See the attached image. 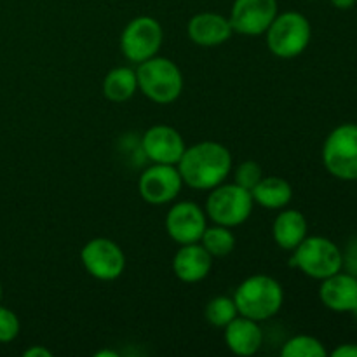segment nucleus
Segmentation results:
<instances>
[{"label": "nucleus", "mask_w": 357, "mask_h": 357, "mask_svg": "<svg viewBox=\"0 0 357 357\" xmlns=\"http://www.w3.org/2000/svg\"><path fill=\"white\" fill-rule=\"evenodd\" d=\"M181 180L194 190H213L229 178L232 155L218 142H201L187 146L176 164Z\"/></svg>", "instance_id": "1"}, {"label": "nucleus", "mask_w": 357, "mask_h": 357, "mask_svg": "<svg viewBox=\"0 0 357 357\" xmlns=\"http://www.w3.org/2000/svg\"><path fill=\"white\" fill-rule=\"evenodd\" d=\"M284 289L278 279L267 274H253L244 279L234 293V303L239 316L257 323L268 321L281 310Z\"/></svg>", "instance_id": "2"}, {"label": "nucleus", "mask_w": 357, "mask_h": 357, "mask_svg": "<svg viewBox=\"0 0 357 357\" xmlns=\"http://www.w3.org/2000/svg\"><path fill=\"white\" fill-rule=\"evenodd\" d=\"M138 89L143 96L159 105H169L178 100L183 91V75L181 70L169 58H153L139 63L136 68Z\"/></svg>", "instance_id": "3"}, {"label": "nucleus", "mask_w": 357, "mask_h": 357, "mask_svg": "<svg viewBox=\"0 0 357 357\" xmlns=\"http://www.w3.org/2000/svg\"><path fill=\"white\" fill-rule=\"evenodd\" d=\"M289 265L302 271L307 278L323 281L340 272L344 268V260L342 250L333 241L323 236H307L293 250Z\"/></svg>", "instance_id": "4"}, {"label": "nucleus", "mask_w": 357, "mask_h": 357, "mask_svg": "<svg viewBox=\"0 0 357 357\" xmlns=\"http://www.w3.org/2000/svg\"><path fill=\"white\" fill-rule=\"evenodd\" d=\"M265 35H267V47L272 54L282 59H291L309 47L312 26L302 13L288 10L275 16Z\"/></svg>", "instance_id": "5"}, {"label": "nucleus", "mask_w": 357, "mask_h": 357, "mask_svg": "<svg viewBox=\"0 0 357 357\" xmlns=\"http://www.w3.org/2000/svg\"><path fill=\"white\" fill-rule=\"evenodd\" d=\"M253 206L255 201L250 190L237 183H222L209 192L206 201V216L216 225L232 229L248 222L253 213Z\"/></svg>", "instance_id": "6"}, {"label": "nucleus", "mask_w": 357, "mask_h": 357, "mask_svg": "<svg viewBox=\"0 0 357 357\" xmlns=\"http://www.w3.org/2000/svg\"><path fill=\"white\" fill-rule=\"evenodd\" d=\"M323 164L331 176L357 181V124H340L326 136Z\"/></svg>", "instance_id": "7"}, {"label": "nucleus", "mask_w": 357, "mask_h": 357, "mask_svg": "<svg viewBox=\"0 0 357 357\" xmlns=\"http://www.w3.org/2000/svg\"><path fill=\"white\" fill-rule=\"evenodd\" d=\"M164 40V30L155 17L138 16L129 21L121 33V51L131 63L146 61L157 56Z\"/></svg>", "instance_id": "8"}, {"label": "nucleus", "mask_w": 357, "mask_h": 357, "mask_svg": "<svg viewBox=\"0 0 357 357\" xmlns=\"http://www.w3.org/2000/svg\"><path fill=\"white\" fill-rule=\"evenodd\" d=\"M80 261L91 278L98 281H115L124 274L126 255L117 243L107 237H94L84 244Z\"/></svg>", "instance_id": "9"}, {"label": "nucleus", "mask_w": 357, "mask_h": 357, "mask_svg": "<svg viewBox=\"0 0 357 357\" xmlns=\"http://www.w3.org/2000/svg\"><path fill=\"white\" fill-rule=\"evenodd\" d=\"M183 187V180L176 166L171 164H155L146 167L138 181L139 195L152 206L169 204Z\"/></svg>", "instance_id": "10"}, {"label": "nucleus", "mask_w": 357, "mask_h": 357, "mask_svg": "<svg viewBox=\"0 0 357 357\" xmlns=\"http://www.w3.org/2000/svg\"><path fill=\"white\" fill-rule=\"evenodd\" d=\"M278 10V0H234L229 21L236 33L257 37L267 31Z\"/></svg>", "instance_id": "11"}, {"label": "nucleus", "mask_w": 357, "mask_h": 357, "mask_svg": "<svg viewBox=\"0 0 357 357\" xmlns=\"http://www.w3.org/2000/svg\"><path fill=\"white\" fill-rule=\"evenodd\" d=\"M206 211L192 201H181L171 206L166 216V230L176 244L199 243L204 234Z\"/></svg>", "instance_id": "12"}, {"label": "nucleus", "mask_w": 357, "mask_h": 357, "mask_svg": "<svg viewBox=\"0 0 357 357\" xmlns=\"http://www.w3.org/2000/svg\"><path fill=\"white\" fill-rule=\"evenodd\" d=\"M185 139L180 132L171 126L157 124L146 129L142 138V150L146 159L155 164H171L176 166L183 155Z\"/></svg>", "instance_id": "13"}, {"label": "nucleus", "mask_w": 357, "mask_h": 357, "mask_svg": "<svg viewBox=\"0 0 357 357\" xmlns=\"http://www.w3.org/2000/svg\"><path fill=\"white\" fill-rule=\"evenodd\" d=\"M319 298L333 312H352L357 307V278L340 271L323 279Z\"/></svg>", "instance_id": "14"}, {"label": "nucleus", "mask_w": 357, "mask_h": 357, "mask_svg": "<svg viewBox=\"0 0 357 357\" xmlns=\"http://www.w3.org/2000/svg\"><path fill=\"white\" fill-rule=\"evenodd\" d=\"M234 30L229 17L218 13H199L190 17L187 35L194 44L202 47H215L232 37Z\"/></svg>", "instance_id": "15"}, {"label": "nucleus", "mask_w": 357, "mask_h": 357, "mask_svg": "<svg viewBox=\"0 0 357 357\" xmlns=\"http://www.w3.org/2000/svg\"><path fill=\"white\" fill-rule=\"evenodd\" d=\"M213 257L201 243L181 244L173 258V272L181 282H201L211 272Z\"/></svg>", "instance_id": "16"}, {"label": "nucleus", "mask_w": 357, "mask_h": 357, "mask_svg": "<svg viewBox=\"0 0 357 357\" xmlns=\"http://www.w3.org/2000/svg\"><path fill=\"white\" fill-rule=\"evenodd\" d=\"M223 330H225L227 347L236 356H255L264 344V333L257 321L244 316L234 317Z\"/></svg>", "instance_id": "17"}, {"label": "nucleus", "mask_w": 357, "mask_h": 357, "mask_svg": "<svg viewBox=\"0 0 357 357\" xmlns=\"http://www.w3.org/2000/svg\"><path fill=\"white\" fill-rule=\"evenodd\" d=\"M272 236L281 250L293 251L309 236L305 215L298 209H282L272 225Z\"/></svg>", "instance_id": "18"}, {"label": "nucleus", "mask_w": 357, "mask_h": 357, "mask_svg": "<svg viewBox=\"0 0 357 357\" xmlns=\"http://www.w3.org/2000/svg\"><path fill=\"white\" fill-rule=\"evenodd\" d=\"M253 201L265 209H284L293 199V187L281 176H264L251 190Z\"/></svg>", "instance_id": "19"}, {"label": "nucleus", "mask_w": 357, "mask_h": 357, "mask_svg": "<svg viewBox=\"0 0 357 357\" xmlns=\"http://www.w3.org/2000/svg\"><path fill=\"white\" fill-rule=\"evenodd\" d=\"M138 91V79H136V70L129 66H119L110 70L103 79V94L107 100L114 103H124L131 100Z\"/></svg>", "instance_id": "20"}, {"label": "nucleus", "mask_w": 357, "mask_h": 357, "mask_svg": "<svg viewBox=\"0 0 357 357\" xmlns=\"http://www.w3.org/2000/svg\"><path fill=\"white\" fill-rule=\"evenodd\" d=\"M199 243L204 246V250L213 258H223L232 253L234 248H236V236H234L229 227L216 225L215 223V227H206Z\"/></svg>", "instance_id": "21"}, {"label": "nucleus", "mask_w": 357, "mask_h": 357, "mask_svg": "<svg viewBox=\"0 0 357 357\" xmlns=\"http://www.w3.org/2000/svg\"><path fill=\"white\" fill-rule=\"evenodd\" d=\"M282 357H326L328 351L321 340L310 335H296L281 349Z\"/></svg>", "instance_id": "22"}, {"label": "nucleus", "mask_w": 357, "mask_h": 357, "mask_svg": "<svg viewBox=\"0 0 357 357\" xmlns=\"http://www.w3.org/2000/svg\"><path fill=\"white\" fill-rule=\"evenodd\" d=\"M206 321L215 328H225L234 317L239 316L234 298L230 296H215L208 302L204 310Z\"/></svg>", "instance_id": "23"}, {"label": "nucleus", "mask_w": 357, "mask_h": 357, "mask_svg": "<svg viewBox=\"0 0 357 357\" xmlns=\"http://www.w3.org/2000/svg\"><path fill=\"white\" fill-rule=\"evenodd\" d=\"M234 176H236V181H234V183H237L239 187L251 192L257 187L258 181L264 178V173H261L260 164L255 162V160H246V162H241L239 166L236 167Z\"/></svg>", "instance_id": "24"}, {"label": "nucleus", "mask_w": 357, "mask_h": 357, "mask_svg": "<svg viewBox=\"0 0 357 357\" xmlns=\"http://www.w3.org/2000/svg\"><path fill=\"white\" fill-rule=\"evenodd\" d=\"M20 335V319L10 309L0 307V344H9Z\"/></svg>", "instance_id": "25"}, {"label": "nucleus", "mask_w": 357, "mask_h": 357, "mask_svg": "<svg viewBox=\"0 0 357 357\" xmlns=\"http://www.w3.org/2000/svg\"><path fill=\"white\" fill-rule=\"evenodd\" d=\"M342 260H344L345 272L357 278V237L349 241L345 251H342Z\"/></svg>", "instance_id": "26"}, {"label": "nucleus", "mask_w": 357, "mask_h": 357, "mask_svg": "<svg viewBox=\"0 0 357 357\" xmlns=\"http://www.w3.org/2000/svg\"><path fill=\"white\" fill-rule=\"evenodd\" d=\"M333 357H357V344H344L331 352Z\"/></svg>", "instance_id": "27"}, {"label": "nucleus", "mask_w": 357, "mask_h": 357, "mask_svg": "<svg viewBox=\"0 0 357 357\" xmlns=\"http://www.w3.org/2000/svg\"><path fill=\"white\" fill-rule=\"evenodd\" d=\"M23 356L24 357H51L52 352L49 351V349L40 347V345H33V347H30L28 351H24Z\"/></svg>", "instance_id": "28"}, {"label": "nucleus", "mask_w": 357, "mask_h": 357, "mask_svg": "<svg viewBox=\"0 0 357 357\" xmlns=\"http://www.w3.org/2000/svg\"><path fill=\"white\" fill-rule=\"evenodd\" d=\"M330 2H331V6H335L337 9L347 10V9H351L352 6H354L357 0H330Z\"/></svg>", "instance_id": "29"}, {"label": "nucleus", "mask_w": 357, "mask_h": 357, "mask_svg": "<svg viewBox=\"0 0 357 357\" xmlns=\"http://www.w3.org/2000/svg\"><path fill=\"white\" fill-rule=\"evenodd\" d=\"M96 357H117V352H114V351H101V352H96Z\"/></svg>", "instance_id": "30"}, {"label": "nucleus", "mask_w": 357, "mask_h": 357, "mask_svg": "<svg viewBox=\"0 0 357 357\" xmlns=\"http://www.w3.org/2000/svg\"><path fill=\"white\" fill-rule=\"evenodd\" d=\"M352 314H354V317H356V319H357V307H356L354 310H352Z\"/></svg>", "instance_id": "31"}, {"label": "nucleus", "mask_w": 357, "mask_h": 357, "mask_svg": "<svg viewBox=\"0 0 357 357\" xmlns=\"http://www.w3.org/2000/svg\"><path fill=\"white\" fill-rule=\"evenodd\" d=\"M0 300H2V284H0Z\"/></svg>", "instance_id": "32"}]
</instances>
